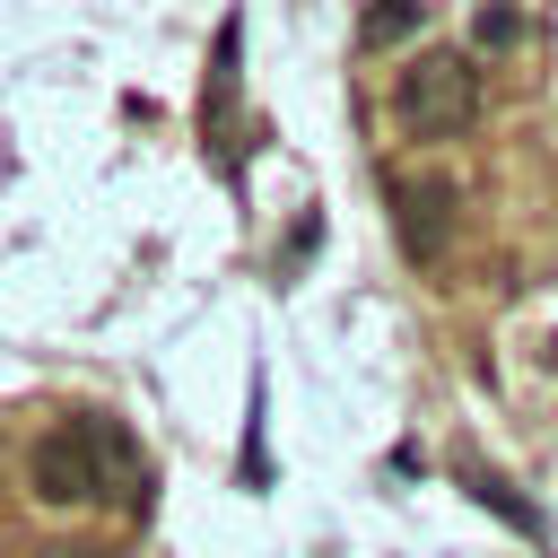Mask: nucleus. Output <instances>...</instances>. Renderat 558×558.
<instances>
[{"label": "nucleus", "instance_id": "obj_1", "mask_svg": "<svg viewBox=\"0 0 558 558\" xmlns=\"http://www.w3.org/2000/svg\"><path fill=\"white\" fill-rule=\"evenodd\" d=\"M392 122L410 140H462L480 122V70L462 52H418L401 78H392Z\"/></svg>", "mask_w": 558, "mask_h": 558}, {"label": "nucleus", "instance_id": "obj_2", "mask_svg": "<svg viewBox=\"0 0 558 558\" xmlns=\"http://www.w3.org/2000/svg\"><path fill=\"white\" fill-rule=\"evenodd\" d=\"M26 480H35L44 506H96L105 497V418L87 410V418L44 427L35 453H26Z\"/></svg>", "mask_w": 558, "mask_h": 558}, {"label": "nucleus", "instance_id": "obj_3", "mask_svg": "<svg viewBox=\"0 0 558 558\" xmlns=\"http://www.w3.org/2000/svg\"><path fill=\"white\" fill-rule=\"evenodd\" d=\"M392 235H401V253L410 262H436L445 253V235H453V183H392Z\"/></svg>", "mask_w": 558, "mask_h": 558}, {"label": "nucleus", "instance_id": "obj_4", "mask_svg": "<svg viewBox=\"0 0 558 558\" xmlns=\"http://www.w3.org/2000/svg\"><path fill=\"white\" fill-rule=\"evenodd\" d=\"M418 26H427V0H366L357 44H366V52H392V44H410Z\"/></svg>", "mask_w": 558, "mask_h": 558}, {"label": "nucleus", "instance_id": "obj_5", "mask_svg": "<svg viewBox=\"0 0 558 558\" xmlns=\"http://www.w3.org/2000/svg\"><path fill=\"white\" fill-rule=\"evenodd\" d=\"M523 35H532V17H523L514 0H480V9H471V44H480V52H514Z\"/></svg>", "mask_w": 558, "mask_h": 558}, {"label": "nucleus", "instance_id": "obj_6", "mask_svg": "<svg viewBox=\"0 0 558 558\" xmlns=\"http://www.w3.org/2000/svg\"><path fill=\"white\" fill-rule=\"evenodd\" d=\"M462 480H471V497H480V506H497V514H506L514 532H541V514H532V506H523V497H514V488H506L497 471H462Z\"/></svg>", "mask_w": 558, "mask_h": 558}]
</instances>
